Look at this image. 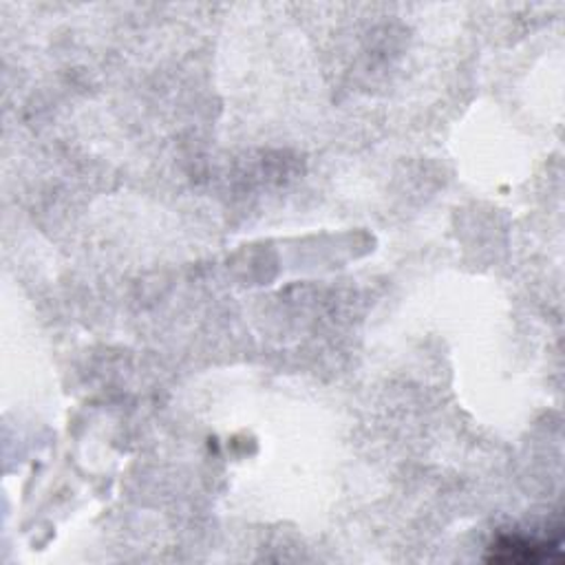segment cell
Wrapping results in <instances>:
<instances>
[{
  "instance_id": "1",
  "label": "cell",
  "mask_w": 565,
  "mask_h": 565,
  "mask_svg": "<svg viewBox=\"0 0 565 565\" xmlns=\"http://www.w3.org/2000/svg\"><path fill=\"white\" fill-rule=\"evenodd\" d=\"M490 552L488 561L492 563H539L550 558L552 552H558V543L526 537H501Z\"/></svg>"
}]
</instances>
